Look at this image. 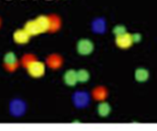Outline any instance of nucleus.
<instances>
[{"label":"nucleus","mask_w":157,"mask_h":131,"mask_svg":"<svg viewBox=\"0 0 157 131\" xmlns=\"http://www.w3.org/2000/svg\"><path fill=\"white\" fill-rule=\"evenodd\" d=\"M63 80L68 87H75L76 85V83L78 82L76 71H75L73 69L67 70L63 76Z\"/></svg>","instance_id":"6e6552de"},{"label":"nucleus","mask_w":157,"mask_h":131,"mask_svg":"<svg viewBox=\"0 0 157 131\" xmlns=\"http://www.w3.org/2000/svg\"><path fill=\"white\" fill-rule=\"evenodd\" d=\"M77 75V82L81 83H86L89 81L90 73L87 70L85 69H80L76 71Z\"/></svg>","instance_id":"dca6fc26"},{"label":"nucleus","mask_w":157,"mask_h":131,"mask_svg":"<svg viewBox=\"0 0 157 131\" xmlns=\"http://www.w3.org/2000/svg\"><path fill=\"white\" fill-rule=\"evenodd\" d=\"M94 45L93 41H91L90 39H87V38L80 39L76 44L77 53L84 56L91 54L94 52Z\"/></svg>","instance_id":"f03ea898"},{"label":"nucleus","mask_w":157,"mask_h":131,"mask_svg":"<svg viewBox=\"0 0 157 131\" xmlns=\"http://www.w3.org/2000/svg\"><path fill=\"white\" fill-rule=\"evenodd\" d=\"M132 37H133V41H134V44H138L142 41L143 37H142V35L140 33H135V34H132Z\"/></svg>","instance_id":"6ab92c4d"},{"label":"nucleus","mask_w":157,"mask_h":131,"mask_svg":"<svg viewBox=\"0 0 157 131\" xmlns=\"http://www.w3.org/2000/svg\"><path fill=\"white\" fill-rule=\"evenodd\" d=\"M64 64L63 57L58 53H52L46 58V65L53 70H57L61 68Z\"/></svg>","instance_id":"39448f33"},{"label":"nucleus","mask_w":157,"mask_h":131,"mask_svg":"<svg viewBox=\"0 0 157 131\" xmlns=\"http://www.w3.org/2000/svg\"><path fill=\"white\" fill-rule=\"evenodd\" d=\"M127 30H126V27L124 25V24H117L115 25L113 28V34L117 36V35H120L122 34H124L126 33Z\"/></svg>","instance_id":"a211bd4d"},{"label":"nucleus","mask_w":157,"mask_h":131,"mask_svg":"<svg viewBox=\"0 0 157 131\" xmlns=\"http://www.w3.org/2000/svg\"><path fill=\"white\" fill-rule=\"evenodd\" d=\"M48 17H49V24H50L49 32L50 33L57 32L61 28V25H62L61 18L57 15H56V14L49 15Z\"/></svg>","instance_id":"9b49d317"},{"label":"nucleus","mask_w":157,"mask_h":131,"mask_svg":"<svg viewBox=\"0 0 157 131\" xmlns=\"http://www.w3.org/2000/svg\"><path fill=\"white\" fill-rule=\"evenodd\" d=\"M36 60H37V59H36V55L31 54V53L25 54V55H24V57H23V59H22L23 65L26 68L27 66L29 65V64H32L33 62H35Z\"/></svg>","instance_id":"f3484780"},{"label":"nucleus","mask_w":157,"mask_h":131,"mask_svg":"<svg viewBox=\"0 0 157 131\" xmlns=\"http://www.w3.org/2000/svg\"><path fill=\"white\" fill-rule=\"evenodd\" d=\"M115 44L120 49H123V50L129 49L134 44L132 34H129L126 32L124 34L115 36Z\"/></svg>","instance_id":"7ed1b4c3"},{"label":"nucleus","mask_w":157,"mask_h":131,"mask_svg":"<svg viewBox=\"0 0 157 131\" xmlns=\"http://www.w3.org/2000/svg\"><path fill=\"white\" fill-rule=\"evenodd\" d=\"M30 37H31V35L24 28L17 30L13 35L14 41L18 44H27L30 40Z\"/></svg>","instance_id":"423d86ee"},{"label":"nucleus","mask_w":157,"mask_h":131,"mask_svg":"<svg viewBox=\"0 0 157 131\" xmlns=\"http://www.w3.org/2000/svg\"><path fill=\"white\" fill-rule=\"evenodd\" d=\"M93 29L96 33H104L106 30V23L104 18H97L93 24Z\"/></svg>","instance_id":"2eb2a0df"},{"label":"nucleus","mask_w":157,"mask_h":131,"mask_svg":"<svg viewBox=\"0 0 157 131\" xmlns=\"http://www.w3.org/2000/svg\"><path fill=\"white\" fill-rule=\"evenodd\" d=\"M4 64L7 71H15L18 66V60H17V55L12 52L7 53L4 56Z\"/></svg>","instance_id":"20e7f679"},{"label":"nucleus","mask_w":157,"mask_h":131,"mask_svg":"<svg viewBox=\"0 0 157 131\" xmlns=\"http://www.w3.org/2000/svg\"><path fill=\"white\" fill-rule=\"evenodd\" d=\"M24 29L32 36V35H38L40 34H43L41 31V28L39 26V24H37L36 20H29L28 22L25 23Z\"/></svg>","instance_id":"0eeeda50"},{"label":"nucleus","mask_w":157,"mask_h":131,"mask_svg":"<svg viewBox=\"0 0 157 131\" xmlns=\"http://www.w3.org/2000/svg\"><path fill=\"white\" fill-rule=\"evenodd\" d=\"M108 96V90L104 86H97L92 90V97L97 101H104Z\"/></svg>","instance_id":"1a4fd4ad"},{"label":"nucleus","mask_w":157,"mask_h":131,"mask_svg":"<svg viewBox=\"0 0 157 131\" xmlns=\"http://www.w3.org/2000/svg\"><path fill=\"white\" fill-rule=\"evenodd\" d=\"M111 110L112 108L110 106V104L108 102H105V100L104 101H101L99 103V105L97 106V112H98V115L102 118H106L109 116V114L111 113Z\"/></svg>","instance_id":"ddd939ff"},{"label":"nucleus","mask_w":157,"mask_h":131,"mask_svg":"<svg viewBox=\"0 0 157 131\" xmlns=\"http://www.w3.org/2000/svg\"><path fill=\"white\" fill-rule=\"evenodd\" d=\"M74 101L75 103L76 106L78 107H86V104L89 101V99L86 95V92H76V94L74 97Z\"/></svg>","instance_id":"f8f14e48"},{"label":"nucleus","mask_w":157,"mask_h":131,"mask_svg":"<svg viewBox=\"0 0 157 131\" xmlns=\"http://www.w3.org/2000/svg\"><path fill=\"white\" fill-rule=\"evenodd\" d=\"M36 20L37 24H39L42 33L49 32L50 24H49V17H48V16H45V15L39 16H37V17L36 18Z\"/></svg>","instance_id":"4468645a"},{"label":"nucleus","mask_w":157,"mask_h":131,"mask_svg":"<svg viewBox=\"0 0 157 131\" xmlns=\"http://www.w3.org/2000/svg\"><path fill=\"white\" fill-rule=\"evenodd\" d=\"M149 77H150V72L145 68L140 67L135 71V79L137 82L140 83L146 82L149 80Z\"/></svg>","instance_id":"9d476101"},{"label":"nucleus","mask_w":157,"mask_h":131,"mask_svg":"<svg viewBox=\"0 0 157 131\" xmlns=\"http://www.w3.org/2000/svg\"><path fill=\"white\" fill-rule=\"evenodd\" d=\"M28 74L33 78H41L45 73V64L42 62L36 60L26 67Z\"/></svg>","instance_id":"f257e3e1"},{"label":"nucleus","mask_w":157,"mask_h":131,"mask_svg":"<svg viewBox=\"0 0 157 131\" xmlns=\"http://www.w3.org/2000/svg\"><path fill=\"white\" fill-rule=\"evenodd\" d=\"M0 24H1V20H0Z\"/></svg>","instance_id":"aec40b11"}]
</instances>
